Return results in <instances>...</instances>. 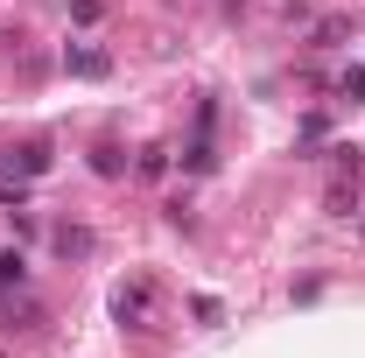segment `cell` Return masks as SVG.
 Instances as JSON below:
<instances>
[{
	"label": "cell",
	"instance_id": "6da1fadb",
	"mask_svg": "<svg viewBox=\"0 0 365 358\" xmlns=\"http://www.w3.org/2000/svg\"><path fill=\"white\" fill-rule=\"evenodd\" d=\"M211 127H218V106L204 98V106H197V134H190V148H182V169H190V176H211V162H218Z\"/></svg>",
	"mask_w": 365,
	"mask_h": 358
},
{
	"label": "cell",
	"instance_id": "7a4b0ae2",
	"mask_svg": "<svg viewBox=\"0 0 365 358\" xmlns=\"http://www.w3.org/2000/svg\"><path fill=\"white\" fill-rule=\"evenodd\" d=\"M113 316H120L127 330H148V316H155V288H148V281H120V288H113Z\"/></svg>",
	"mask_w": 365,
	"mask_h": 358
},
{
	"label": "cell",
	"instance_id": "3957f363",
	"mask_svg": "<svg viewBox=\"0 0 365 358\" xmlns=\"http://www.w3.org/2000/svg\"><path fill=\"white\" fill-rule=\"evenodd\" d=\"M63 71H78V78H106V71H113V56H106V49H91V43H78V49H63Z\"/></svg>",
	"mask_w": 365,
	"mask_h": 358
},
{
	"label": "cell",
	"instance_id": "277c9868",
	"mask_svg": "<svg viewBox=\"0 0 365 358\" xmlns=\"http://www.w3.org/2000/svg\"><path fill=\"white\" fill-rule=\"evenodd\" d=\"M21 281H29V260L7 246V253H0V288H21Z\"/></svg>",
	"mask_w": 365,
	"mask_h": 358
},
{
	"label": "cell",
	"instance_id": "5b68a950",
	"mask_svg": "<svg viewBox=\"0 0 365 358\" xmlns=\"http://www.w3.org/2000/svg\"><path fill=\"white\" fill-rule=\"evenodd\" d=\"M91 169H98V176H120V169H127V162H120V148H113V140H106V148H91Z\"/></svg>",
	"mask_w": 365,
	"mask_h": 358
},
{
	"label": "cell",
	"instance_id": "8992f818",
	"mask_svg": "<svg viewBox=\"0 0 365 358\" xmlns=\"http://www.w3.org/2000/svg\"><path fill=\"white\" fill-rule=\"evenodd\" d=\"M140 176H148V183L169 176V148H140Z\"/></svg>",
	"mask_w": 365,
	"mask_h": 358
},
{
	"label": "cell",
	"instance_id": "52a82bcc",
	"mask_svg": "<svg viewBox=\"0 0 365 358\" xmlns=\"http://www.w3.org/2000/svg\"><path fill=\"white\" fill-rule=\"evenodd\" d=\"M330 155H337V176H351V183L365 176V155H359V148H330Z\"/></svg>",
	"mask_w": 365,
	"mask_h": 358
},
{
	"label": "cell",
	"instance_id": "ba28073f",
	"mask_svg": "<svg viewBox=\"0 0 365 358\" xmlns=\"http://www.w3.org/2000/svg\"><path fill=\"white\" fill-rule=\"evenodd\" d=\"M56 246H63V253H78V260H85V253H91V232H71V225H63V232H56Z\"/></svg>",
	"mask_w": 365,
	"mask_h": 358
},
{
	"label": "cell",
	"instance_id": "9c48e42d",
	"mask_svg": "<svg viewBox=\"0 0 365 358\" xmlns=\"http://www.w3.org/2000/svg\"><path fill=\"white\" fill-rule=\"evenodd\" d=\"M344 98H365V63H359V71H344Z\"/></svg>",
	"mask_w": 365,
	"mask_h": 358
}]
</instances>
